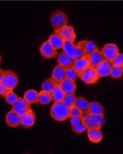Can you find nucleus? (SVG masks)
Returning a JSON list of instances; mask_svg holds the SVG:
<instances>
[{
  "label": "nucleus",
  "instance_id": "obj_1",
  "mask_svg": "<svg viewBox=\"0 0 123 154\" xmlns=\"http://www.w3.org/2000/svg\"><path fill=\"white\" fill-rule=\"evenodd\" d=\"M50 114L54 120L63 122L69 118V108L63 101L56 102L50 109Z\"/></svg>",
  "mask_w": 123,
  "mask_h": 154
},
{
  "label": "nucleus",
  "instance_id": "obj_2",
  "mask_svg": "<svg viewBox=\"0 0 123 154\" xmlns=\"http://www.w3.org/2000/svg\"><path fill=\"white\" fill-rule=\"evenodd\" d=\"M68 19L67 15L61 10H57L54 12L50 17V23L54 32H57L67 25Z\"/></svg>",
  "mask_w": 123,
  "mask_h": 154
},
{
  "label": "nucleus",
  "instance_id": "obj_3",
  "mask_svg": "<svg viewBox=\"0 0 123 154\" xmlns=\"http://www.w3.org/2000/svg\"><path fill=\"white\" fill-rule=\"evenodd\" d=\"M83 117V122L87 125L88 129H101L105 123L104 115L87 114Z\"/></svg>",
  "mask_w": 123,
  "mask_h": 154
},
{
  "label": "nucleus",
  "instance_id": "obj_4",
  "mask_svg": "<svg viewBox=\"0 0 123 154\" xmlns=\"http://www.w3.org/2000/svg\"><path fill=\"white\" fill-rule=\"evenodd\" d=\"M79 78L81 81L88 85H94L98 83L100 77L95 68L90 66L80 74Z\"/></svg>",
  "mask_w": 123,
  "mask_h": 154
},
{
  "label": "nucleus",
  "instance_id": "obj_5",
  "mask_svg": "<svg viewBox=\"0 0 123 154\" xmlns=\"http://www.w3.org/2000/svg\"><path fill=\"white\" fill-rule=\"evenodd\" d=\"M62 49L63 51L74 60L80 58L85 56V54L78 46L69 41H65Z\"/></svg>",
  "mask_w": 123,
  "mask_h": 154
},
{
  "label": "nucleus",
  "instance_id": "obj_6",
  "mask_svg": "<svg viewBox=\"0 0 123 154\" xmlns=\"http://www.w3.org/2000/svg\"><path fill=\"white\" fill-rule=\"evenodd\" d=\"M19 82L18 75L11 70H6L5 72L4 76L0 83L8 88L14 89L18 86Z\"/></svg>",
  "mask_w": 123,
  "mask_h": 154
},
{
  "label": "nucleus",
  "instance_id": "obj_7",
  "mask_svg": "<svg viewBox=\"0 0 123 154\" xmlns=\"http://www.w3.org/2000/svg\"><path fill=\"white\" fill-rule=\"evenodd\" d=\"M48 40L44 42L39 48L40 55L46 59L57 57L59 54Z\"/></svg>",
  "mask_w": 123,
  "mask_h": 154
},
{
  "label": "nucleus",
  "instance_id": "obj_8",
  "mask_svg": "<svg viewBox=\"0 0 123 154\" xmlns=\"http://www.w3.org/2000/svg\"><path fill=\"white\" fill-rule=\"evenodd\" d=\"M11 109L18 113V115L21 116L32 109V108L31 104L23 98L18 97L16 102L12 105Z\"/></svg>",
  "mask_w": 123,
  "mask_h": 154
},
{
  "label": "nucleus",
  "instance_id": "obj_9",
  "mask_svg": "<svg viewBox=\"0 0 123 154\" xmlns=\"http://www.w3.org/2000/svg\"><path fill=\"white\" fill-rule=\"evenodd\" d=\"M101 51L106 59L111 62L119 53L118 47L114 44H106L103 47Z\"/></svg>",
  "mask_w": 123,
  "mask_h": 154
},
{
  "label": "nucleus",
  "instance_id": "obj_10",
  "mask_svg": "<svg viewBox=\"0 0 123 154\" xmlns=\"http://www.w3.org/2000/svg\"><path fill=\"white\" fill-rule=\"evenodd\" d=\"M112 67V62L105 59L94 68L100 78H103L110 75Z\"/></svg>",
  "mask_w": 123,
  "mask_h": 154
},
{
  "label": "nucleus",
  "instance_id": "obj_11",
  "mask_svg": "<svg viewBox=\"0 0 123 154\" xmlns=\"http://www.w3.org/2000/svg\"><path fill=\"white\" fill-rule=\"evenodd\" d=\"M20 117L21 125L26 129L31 128L35 123V114L32 109L20 116Z\"/></svg>",
  "mask_w": 123,
  "mask_h": 154
},
{
  "label": "nucleus",
  "instance_id": "obj_12",
  "mask_svg": "<svg viewBox=\"0 0 123 154\" xmlns=\"http://www.w3.org/2000/svg\"><path fill=\"white\" fill-rule=\"evenodd\" d=\"M77 45L85 54H90L98 50L96 44L91 40H82L77 43Z\"/></svg>",
  "mask_w": 123,
  "mask_h": 154
},
{
  "label": "nucleus",
  "instance_id": "obj_13",
  "mask_svg": "<svg viewBox=\"0 0 123 154\" xmlns=\"http://www.w3.org/2000/svg\"><path fill=\"white\" fill-rule=\"evenodd\" d=\"M57 32L61 35L65 41L73 43L76 39V33L74 28L72 26H66Z\"/></svg>",
  "mask_w": 123,
  "mask_h": 154
},
{
  "label": "nucleus",
  "instance_id": "obj_14",
  "mask_svg": "<svg viewBox=\"0 0 123 154\" xmlns=\"http://www.w3.org/2000/svg\"><path fill=\"white\" fill-rule=\"evenodd\" d=\"M6 124L12 128H15L21 125V117L18 113L11 110L5 116Z\"/></svg>",
  "mask_w": 123,
  "mask_h": 154
},
{
  "label": "nucleus",
  "instance_id": "obj_15",
  "mask_svg": "<svg viewBox=\"0 0 123 154\" xmlns=\"http://www.w3.org/2000/svg\"><path fill=\"white\" fill-rule=\"evenodd\" d=\"M85 56L89 60L91 66L94 68L106 59L102 51H99L98 49L90 54H85Z\"/></svg>",
  "mask_w": 123,
  "mask_h": 154
},
{
  "label": "nucleus",
  "instance_id": "obj_16",
  "mask_svg": "<svg viewBox=\"0 0 123 154\" xmlns=\"http://www.w3.org/2000/svg\"><path fill=\"white\" fill-rule=\"evenodd\" d=\"M60 85L65 94H75L77 89V85L74 81L65 79L60 83Z\"/></svg>",
  "mask_w": 123,
  "mask_h": 154
},
{
  "label": "nucleus",
  "instance_id": "obj_17",
  "mask_svg": "<svg viewBox=\"0 0 123 154\" xmlns=\"http://www.w3.org/2000/svg\"><path fill=\"white\" fill-rule=\"evenodd\" d=\"M52 78L57 83L60 84L66 79V68L60 65H57L53 69Z\"/></svg>",
  "mask_w": 123,
  "mask_h": 154
},
{
  "label": "nucleus",
  "instance_id": "obj_18",
  "mask_svg": "<svg viewBox=\"0 0 123 154\" xmlns=\"http://www.w3.org/2000/svg\"><path fill=\"white\" fill-rule=\"evenodd\" d=\"M48 40L56 50L63 48L65 41L59 33L55 32L50 35Z\"/></svg>",
  "mask_w": 123,
  "mask_h": 154
},
{
  "label": "nucleus",
  "instance_id": "obj_19",
  "mask_svg": "<svg viewBox=\"0 0 123 154\" xmlns=\"http://www.w3.org/2000/svg\"><path fill=\"white\" fill-rule=\"evenodd\" d=\"M90 66L91 65L89 60L84 56L80 58L74 60L72 67L80 74Z\"/></svg>",
  "mask_w": 123,
  "mask_h": 154
},
{
  "label": "nucleus",
  "instance_id": "obj_20",
  "mask_svg": "<svg viewBox=\"0 0 123 154\" xmlns=\"http://www.w3.org/2000/svg\"><path fill=\"white\" fill-rule=\"evenodd\" d=\"M88 138L93 143H99L102 141L103 134L100 129H88Z\"/></svg>",
  "mask_w": 123,
  "mask_h": 154
},
{
  "label": "nucleus",
  "instance_id": "obj_21",
  "mask_svg": "<svg viewBox=\"0 0 123 154\" xmlns=\"http://www.w3.org/2000/svg\"><path fill=\"white\" fill-rule=\"evenodd\" d=\"M57 60L58 65L66 69L72 67L74 61V60L67 54L64 51L59 54Z\"/></svg>",
  "mask_w": 123,
  "mask_h": 154
},
{
  "label": "nucleus",
  "instance_id": "obj_22",
  "mask_svg": "<svg viewBox=\"0 0 123 154\" xmlns=\"http://www.w3.org/2000/svg\"><path fill=\"white\" fill-rule=\"evenodd\" d=\"M88 114L95 115H104V109L101 104L97 102L90 103Z\"/></svg>",
  "mask_w": 123,
  "mask_h": 154
},
{
  "label": "nucleus",
  "instance_id": "obj_23",
  "mask_svg": "<svg viewBox=\"0 0 123 154\" xmlns=\"http://www.w3.org/2000/svg\"><path fill=\"white\" fill-rule=\"evenodd\" d=\"M38 93L35 90L30 89L24 94L23 99L30 104H35L38 102Z\"/></svg>",
  "mask_w": 123,
  "mask_h": 154
},
{
  "label": "nucleus",
  "instance_id": "obj_24",
  "mask_svg": "<svg viewBox=\"0 0 123 154\" xmlns=\"http://www.w3.org/2000/svg\"><path fill=\"white\" fill-rule=\"evenodd\" d=\"M51 94L52 96V101L54 103L56 102L62 101L66 95V94L61 88L60 84H58L55 87Z\"/></svg>",
  "mask_w": 123,
  "mask_h": 154
},
{
  "label": "nucleus",
  "instance_id": "obj_25",
  "mask_svg": "<svg viewBox=\"0 0 123 154\" xmlns=\"http://www.w3.org/2000/svg\"><path fill=\"white\" fill-rule=\"evenodd\" d=\"M75 105L82 111L83 116L88 114L90 103L88 102L86 99L82 97H78Z\"/></svg>",
  "mask_w": 123,
  "mask_h": 154
},
{
  "label": "nucleus",
  "instance_id": "obj_26",
  "mask_svg": "<svg viewBox=\"0 0 123 154\" xmlns=\"http://www.w3.org/2000/svg\"><path fill=\"white\" fill-rule=\"evenodd\" d=\"M52 101L51 93L41 90L38 92V103L43 105L49 104Z\"/></svg>",
  "mask_w": 123,
  "mask_h": 154
},
{
  "label": "nucleus",
  "instance_id": "obj_27",
  "mask_svg": "<svg viewBox=\"0 0 123 154\" xmlns=\"http://www.w3.org/2000/svg\"><path fill=\"white\" fill-rule=\"evenodd\" d=\"M58 83H57L53 78L46 79L42 83L41 88L42 90L51 93Z\"/></svg>",
  "mask_w": 123,
  "mask_h": 154
},
{
  "label": "nucleus",
  "instance_id": "obj_28",
  "mask_svg": "<svg viewBox=\"0 0 123 154\" xmlns=\"http://www.w3.org/2000/svg\"><path fill=\"white\" fill-rule=\"evenodd\" d=\"M66 79L75 81L78 78H79V73L72 67L66 69Z\"/></svg>",
  "mask_w": 123,
  "mask_h": 154
},
{
  "label": "nucleus",
  "instance_id": "obj_29",
  "mask_svg": "<svg viewBox=\"0 0 123 154\" xmlns=\"http://www.w3.org/2000/svg\"><path fill=\"white\" fill-rule=\"evenodd\" d=\"M77 98L78 97L75 94H66L62 101L69 108H70L75 105Z\"/></svg>",
  "mask_w": 123,
  "mask_h": 154
},
{
  "label": "nucleus",
  "instance_id": "obj_30",
  "mask_svg": "<svg viewBox=\"0 0 123 154\" xmlns=\"http://www.w3.org/2000/svg\"><path fill=\"white\" fill-rule=\"evenodd\" d=\"M123 73V66H113L110 76L114 79H121Z\"/></svg>",
  "mask_w": 123,
  "mask_h": 154
},
{
  "label": "nucleus",
  "instance_id": "obj_31",
  "mask_svg": "<svg viewBox=\"0 0 123 154\" xmlns=\"http://www.w3.org/2000/svg\"><path fill=\"white\" fill-rule=\"evenodd\" d=\"M5 101L8 104L13 105L18 100V97L16 93L13 91L9 92L4 97Z\"/></svg>",
  "mask_w": 123,
  "mask_h": 154
},
{
  "label": "nucleus",
  "instance_id": "obj_32",
  "mask_svg": "<svg viewBox=\"0 0 123 154\" xmlns=\"http://www.w3.org/2000/svg\"><path fill=\"white\" fill-rule=\"evenodd\" d=\"M72 131L77 134H81L88 130L87 125L83 122L74 127H71Z\"/></svg>",
  "mask_w": 123,
  "mask_h": 154
},
{
  "label": "nucleus",
  "instance_id": "obj_33",
  "mask_svg": "<svg viewBox=\"0 0 123 154\" xmlns=\"http://www.w3.org/2000/svg\"><path fill=\"white\" fill-rule=\"evenodd\" d=\"M79 116H83V114L78 107L74 105L69 108V118Z\"/></svg>",
  "mask_w": 123,
  "mask_h": 154
},
{
  "label": "nucleus",
  "instance_id": "obj_34",
  "mask_svg": "<svg viewBox=\"0 0 123 154\" xmlns=\"http://www.w3.org/2000/svg\"><path fill=\"white\" fill-rule=\"evenodd\" d=\"M112 63L113 66H123V54L119 53Z\"/></svg>",
  "mask_w": 123,
  "mask_h": 154
},
{
  "label": "nucleus",
  "instance_id": "obj_35",
  "mask_svg": "<svg viewBox=\"0 0 123 154\" xmlns=\"http://www.w3.org/2000/svg\"><path fill=\"white\" fill-rule=\"evenodd\" d=\"M83 116H75L71 117L70 122L71 127H74L78 125L83 122Z\"/></svg>",
  "mask_w": 123,
  "mask_h": 154
},
{
  "label": "nucleus",
  "instance_id": "obj_36",
  "mask_svg": "<svg viewBox=\"0 0 123 154\" xmlns=\"http://www.w3.org/2000/svg\"><path fill=\"white\" fill-rule=\"evenodd\" d=\"M12 89L8 88L7 87L4 86L2 83H0V95L2 98H4L9 92L13 91Z\"/></svg>",
  "mask_w": 123,
  "mask_h": 154
},
{
  "label": "nucleus",
  "instance_id": "obj_37",
  "mask_svg": "<svg viewBox=\"0 0 123 154\" xmlns=\"http://www.w3.org/2000/svg\"><path fill=\"white\" fill-rule=\"evenodd\" d=\"M5 72V70H4L2 69L1 68V69H0V82L2 81Z\"/></svg>",
  "mask_w": 123,
  "mask_h": 154
}]
</instances>
